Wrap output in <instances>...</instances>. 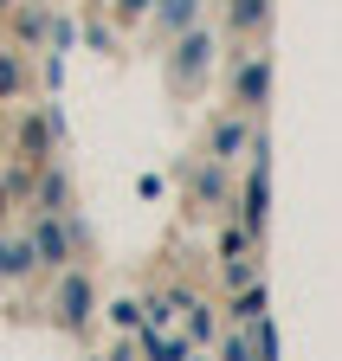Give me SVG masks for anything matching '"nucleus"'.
Listing matches in <instances>:
<instances>
[{
  "label": "nucleus",
  "instance_id": "1",
  "mask_svg": "<svg viewBox=\"0 0 342 361\" xmlns=\"http://www.w3.org/2000/svg\"><path fill=\"white\" fill-rule=\"evenodd\" d=\"M59 316H65L71 329L84 323V316H91V284H84L78 271H65V284H59Z\"/></svg>",
  "mask_w": 342,
  "mask_h": 361
},
{
  "label": "nucleus",
  "instance_id": "2",
  "mask_svg": "<svg viewBox=\"0 0 342 361\" xmlns=\"http://www.w3.org/2000/svg\"><path fill=\"white\" fill-rule=\"evenodd\" d=\"M265 90H271V65L252 59V65L239 71V110H265Z\"/></svg>",
  "mask_w": 342,
  "mask_h": 361
},
{
  "label": "nucleus",
  "instance_id": "3",
  "mask_svg": "<svg viewBox=\"0 0 342 361\" xmlns=\"http://www.w3.org/2000/svg\"><path fill=\"white\" fill-rule=\"evenodd\" d=\"M32 252L46 258V264H65V252H71L65 226H59V219H46V226H39V233H32Z\"/></svg>",
  "mask_w": 342,
  "mask_h": 361
},
{
  "label": "nucleus",
  "instance_id": "4",
  "mask_svg": "<svg viewBox=\"0 0 342 361\" xmlns=\"http://www.w3.org/2000/svg\"><path fill=\"white\" fill-rule=\"evenodd\" d=\"M142 355H149V361H188V342H181V336H161V329L149 323V329H142Z\"/></svg>",
  "mask_w": 342,
  "mask_h": 361
},
{
  "label": "nucleus",
  "instance_id": "5",
  "mask_svg": "<svg viewBox=\"0 0 342 361\" xmlns=\"http://www.w3.org/2000/svg\"><path fill=\"white\" fill-rule=\"evenodd\" d=\"M200 65H207V32H188V39H181V71H175V78L188 84Z\"/></svg>",
  "mask_w": 342,
  "mask_h": 361
},
{
  "label": "nucleus",
  "instance_id": "6",
  "mask_svg": "<svg viewBox=\"0 0 342 361\" xmlns=\"http://www.w3.org/2000/svg\"><path fill=\"white\" fill-rule=\"evenodd\" d=\"M245 226L252 233L265 226V174H252V188H245Z\"/></svg>",
  "mask_w": 342,
  "mask_h": 361
},
{
  "label": "nucleus",
  "instance_id": "7",
  "mask_svg": "<svg viewBox=\"0 0 342 361\" xmlns=\"http://www.w3.org/2000/svg\"><path fill=\"white\" fill-rule=\"evenodd\" d=\"M252 355H259V361H278V329L265 323V316L252 323Z\"/></svg>",
  "mask_w": 342,
  "mask_h": 361
},
{
  "label": "nucleus",
  "instance_id": "8",
  "mask_svg": "<svg viewBox=\"0 0 342 361\" xmlns=\"http://www.w3.org/2000/svg\"><path fill=\"white\" fill-rule=\"evenodd\" d=\"M239 142H245V123H220V129H213V155H220V161H226Z\"/></svg>",
  "mask_w": 342,
  "mask_h": 361
},
{
  "label": "nucleus",
  "instance_id": "9",
  "mask_svg": "<svg viewBox=\"0 0 342 361\" xmlns=\"http://www.w3.org/2000/svg\"><path fill=\"white\" fill-rule=\"evenodd\" d=\"M233 316H239V323H259V316H265V290H259V284H245V297H239Z\"/></svg>",
  "mask_w": 342,
  "mask_h": 361
},
{
  "label": "nucleus",
  "instance_id": "10",
  "mask_svg": "<svg viewBox=\"0 0 342 361\" xmlns=\"http://www.w3.org/2000/svg\"><path fill=\"white\" fill-rule=\"evenodd\" d=\"M265 20V0H233V26H259Z\"/></svg>",
  "mask_w": 342,
  "mask_h": 361
},
{
  "label": "nucleus",
  "instance_id": "11",
  "mask_svg": "<svg viewBox=\"0 0 342 361\" xmlns=\"http://www.w3.org/2000/svg\"><path fill=\"white\" fill-rule=\"evenodd\" d=\"M161 20L168 26H194V0H161Z\"/></svg>",
  "mask_w": 342,
  "mask_h": 361
},
{
  "label": "nucleus",
  "instance_id": "12",
  "mask_svg": "<svg viewBox=\"0 0 342 361\" xmlns=\"http://www.w3.org/2000/svg\"><path fill=\"white\" fill-rule=\"evenodd\" d=\"M188 310H194V316H188V336H194V342H207V336H213V316H207V303H188Z\"/></svg>",
  "mask_w": 342,
  "mask_h": 361
},
{
  "label": "nucleus",
  "instance_id": "13",
  "mask_svg": "<svg viewBox=\"0 0 342 361\" xmlns=\"http://www.w3.org/2000/svg\"><path fill=\"white\" fill-rule=\"evenodd\" d=\"M220 361H259V355H252V336H233V342H226V355H220Z\"/></svg>",
  "mask_w": 342,
  "mask_h": 361
},
{
  "label": "nucleus",
  "instance_id": "14",
  "mask_svg": "<svg viewBox=\"0 0 342 361\" xmlns=\"http://www.w3.org/2000/svg\"><path fill=\"white\" fill-rule=\"evenodd\" d=\"M110 316H116L123 329H136V323H142V303H110Z\"/></svg>",
  "mask_w": 342,
  "mask_h": 361
},
{
  "label": "nucleus",
  "instance_id": "15",
  "mask_svg": "<svg viewBox=\"0 0 342 361\" xmlns=\"http://www.w3.org/2000/svg\"><path fill=\"white\" fill-rule=\"evenodd\" d=\"M20 84V71H13V59H0V97H7V90Z\"/></svg>",
  "mask_w": 342,
  "mask_h": 361
},
{
  "label": "nucleus",
  "instance_id": "16",
  "mask_svg": "<svg viewBox=\"0 0 342 361\" xmlns=\"http://www.w3.org/2000/svg\"><path fill=\"white\" fill-rule=\"evenodd\" d=\"M142 7H149V0H123V13H142Z\"/></svg>",
  "mask_w": 342,
  "mask_h": 361
},
{
  "label": "nucleus",
  "instance_id": "17",
  "mask_svg": "<svg viewBox=\"0 0 342 361\" xmlns=\"http://www.w3.org/2000/svg\"><path fill=\"white\" fill-rule=\"evenodd\" d=\"M0 213H7V194H0Z\"/></svg>",
  "mask_w": 342,
  "mask_h": 361
},
{
  "label": "nucleus",
  "instance_id": "18",
  "mask_svg": "<svg viewBox=\"0 0 342 361\" xmlns=\"http://www.w3.org/2000/svg\"><path fill=\"white\" fill-rule=\"evenodd\" d=\"M188 361H200V355H188Z\"/></svg>",
  "mask_w": 342,
  "mask_h": 361
}]
</instances>
